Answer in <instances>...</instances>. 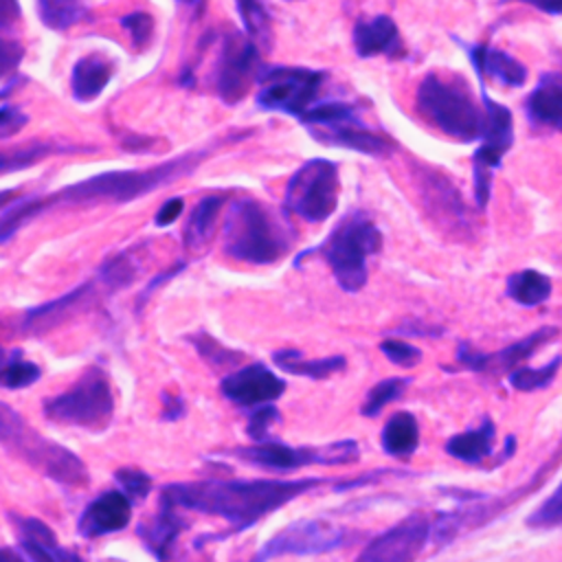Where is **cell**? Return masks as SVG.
Here are the masks:
<instances>
[{"label":"cell","mask_w":562,"mask_h":562,"mask_svg":"<svg viewBox=\"0 0 562 562\" xmlns=\"http://www.w3.org/2000/svg\"><path fill=\"white\" fill-rule=\"evenodd\" d=\"M2 441L7 448L15 450L22 459L31 461L46 476L66 483V485H86L88 472L86 465L66 448L48 441L46 437L33 432L26 422L2 404Z\"/></svg>","instance_id":"6"},{"label":"cell","mask_w":562,"mask_h":562,"mask_svg":"<svg viewBox=\"0 0 562 562\" xmlns=\"http://www.w3.org/2000/svg\"><path fill=\"white\" fill-rule=\"evenodd\" d=\"M301 123L314 138L327 145H340L371 156H384L393 149V140L364 127L358 110L349 103H316L301 116Z\"/></svg>","instance_id":"8"},{"label":"cell","mask_w":562,"mask_h":562,"mask_svg":"<svg viewBox=\"0 0 562 562\" xmlns=\"http://www.w3.org/2000/svg\"><path fill=\"white\" fill-rule=\"evenodd\" d=\"M191 342L195 345V349L200 351V356H202L211 367H217V369H220V367H233V364H237L239 358H241L239 353H235V351L222 347L217 340H213V338L206 336V334L193 336Z\"/></svg>","instance_id":"38"},{"label":"cell","mask_w":562,"mask_h":562,"mask_svg":"<svg viewBox=\"0 0 562 562\" xmlns=\"http://www.w3.org/2000/svg\"><path fill=\"white\" fill-rule=\"evenodd\" d=\"M417 441H419L417 419L406 411L395 413L382 430V448L391 457H408L417 448Z\"/></svg>","instance_id":"27"},{"label":"cell","mask_w":562,"mask_h":562,"mask_svg":"<svg viewBox=\"0 0 562 562\" xmlns=\"http://www.w3.org/2000/svg\"><path fill=\"white\" fill-rule=\"evenodd\" d=\"M325 81L323 70L310 68H266L261 70V88L257 92V103L263 110H281L294 116H303L312 110L318 90Z\"/></svg>","instance_id":"10"},{"label":"cell","mask_w":562,"mask_h":562,"mask_svg":"<svg viewBox=\"0 0 562 562\" xmlns=\"http://www.w3.org/2000/svg\"><path fill=\"white\" fill-rule=\"evenodd\" d=\"M380 349L397 367H415L422 360V351L417 347L408 345L406 340H400V338L382 340Z\"/></svg>","instance_id":"41"},{"label":"cell","mask_w":562,"mask_h":562,"mask_svg":"<svg viewBox=\"0 0 562 562\" xmlns=\"http://www.w3.org/2000/svg\"><path fill=\"white\" fill-rule=\"evenodd\" d=\"M259 66V48L250 37H244L241 33L231 31L226 33L220 59L215 66V90L226 103H237Z\"/></svg>","instance_id":"13"},{"label":"cell","mask_w":562,"mask_h":562,"mask_svg":"<svg viewBox=\"0 0 562 562\" xmlns=\"http://www.w3.org/2000/svg\"><path fill=\"white\" fill-rule=\"evenodd\" d=\"M483 110H485V127L481 136V145L474 151V198L476 204L483 209L490 198L492 187V171L501 165V158L514 143V119L512 112L503 105L492 101L483 90Z\"/></svg>","instance_id":"11"},{"label":"cell","mask_w":562,"mask_h":562,"mask_svg":"<svg viewBox=\"0 0 562 562\" xmlns=\"http://www.w3.org/2000/svg\"><path fill=\"white\" fill-rule=\"evenodd\" d=\"M173 272H178V270H171V272H167V274H162V277H158V279H156V281H158V283H162V279H167V277H171V274H173ZM154 288H156V283H151V285H149V288H147V290H145V294H143V296H147V294H149V292H151V290H154Z\"/></svg>","instance_id":"50"},{"label":"cell","mask_w":562,"mask_h":562,"mask_svg":"<svg viewBox=\"0 0 562 562\" xmlns=\"http://www.w3.org/2000/svg\"><path fill=\"white\" fill-rule=\"evenodd\" d=\"M533 125L562 132V72H544L525 101Z\"/></svg>","instance_id":"19"},{"label":"cell","mask_w":562,"mask_h":562,"mask_svg":"<svg viewBox=\"0 0 562 562\" xmlns=\"http://www.w3.org/2000/svg\"><path fill=\"white\" fill-rule=\"evenodd\" d=\"M20 544L31 562H83L70 549H64L50 527L37 518L20 520Z\"/></svg>","instance_id":"22"},{"label":"cell","mask_w":562,"mask_h":562,"mask_svg":"<svg viewBox=\"0 0 562 562\" xmlns=\"http://www.w3.org/2000/svg\"><path fill=\"white\" fill-rule=\"evenodd\" d=\"M204 156V151H195L169 162H162L158 167L151 169H143V171H110V173H99L90 180H81L72 187H66L61 191H57L50 198L44 200H20L13 209H4L2 211V239L7 241L9 235L24 222L29 220L33 213L42 211L44 206L53 204V202H70V204H94V202H127L134 200L138 195H145L149 191H154L156 187L169 184L178 178H182L184 173H189L195 162H200Z\"/></svg>","instance_id":"2"},{"label":"cell","mask_w":562,"mask_h":562,"mask_svg":"<svg viewBox=\"0 0 562 562\" xmlns=\"http://www.w3.org/2000/svg\"><path fill=\"white\" fill-rule=\"evenodd\" d=\"M180 516H178V507L160 494V509H158V516L154 520L151 527H140L138 529V536L145 538V542L156 551V555H160L162 560L167 558V547L169 542L178 536L180 531Z\"/></svg>","instance_id":"26"},{"label":"cell","mask_w":562,"mask_h":562,"mask_svg":"<svg viewBox=\"0 0 562 562\" xmlns=\"http://www.w3.org/2000/svg\"><path fill=\"white\" fill-rule=\"evenodd\" d=\"M422 176H424V195L432 200L428 202L430 211H443L454 220L465 215L459 191L452 189V184L441 173H422Z\"/></svg>","instance_id":"31"},{"label":"cell","mask_w":562,"mask_h":562,"mask_svg":"<svg viewBox=\"0 0 562 562\" xmlns=\"http://www.w3.org/2000/svg\"><path fill=\"white\" fill-rule=\"evenodd\" d=\"M116 481L121 483L127 498H145L151 490V479L140 470H119Z\"/></svg>","instance_id":"43"},{"label":"cell","mask_w":562,"mask_h":562,"mask_svg":"<svg viewBox=\"0 0 562 562\" xmlns=\"http://www.w3.org/2000/svg\"><path fill=\"white\" fill-rule=\"evenodd\" d=\"M558 329L555 327H540L536 331H531L529 336L516 340L514 345L496 351V353H481V351H474L470 349L465 342L459 347V360L472 369V371H487V369H512L516 371L518 364L522 360H527L540 345H544L547 340L555 338Z\"/></svg>","instance_id":"17"},{"label":"cell","mask_w":562,"mask_h":562,"mask_svg":"<svg viewBox=\"0 0 562 562\" xmlns=\"http://www.w3.org/2000/svg\"><path fill=\"white\" fill-rule=\"evenodd\" d=\"M279 419V411L268 404V406H261L252 417H250V424H248V435L257 441V443H263L268 441V428L272 422Z\"/></svg>","instance_id":"44"},{"label":"cell","mask_w":562,"mask_h":562,"mask_svg":"<svg viewBox=\"0 0 562 562\" xmlns=\"http://www.w3.org/2000/svg\"><path fill=\"white\" fill-rule=\"evenodd\" d=\"M132 518L130 498L123 492H103L79 518V531L88 538L123 529Z\"/></svg>","instance_id":"18"},{"label":"cell","mask_w":562,"mask_h":562,"mask_svg":"<svg viewBox=\"0 0 562 562\" xmlns=\"http://www.w3.org/2000/svg\"><path fill=\"white\" fill-rule=\"evenodd\" d=\"M415 105L430 125L454 140L472 143L483 136L485 110L476 105L461 79L428 72L417 88Z\"/></svg>","instance_id":"3"},{"label":"cell","mask_w":562,"mask_h":562,"mask_svg":"<svg viewBox=\"0 0 562 562\" xmlns=\"http://www.w3.org/2000/svg\"><path fill=\"white\" fill-rule=\"evenodd\" d=\"M37 11H40V18L46 26L50 29H68L81 20L88 18L90 9L81 2H57V0H42L37 2Z\"/></svg>","instance_id":"32"},{"label":"cell","mask_w":562,"mask_h":562,"mask_svg":"<svg viewBox=\"0 0 562 562\" xmlns=\"http://www.w3.org/2000/svg\"><path fill=\"white\" fill-rule=\"evenodd\" d=\"M428 533L430 525L426 516L415 512L371 540L356 562H415Z\"/></svg>","instance_id":"15"},{"label":"cell","mask_w":562,"mask_h":562,"mask_svg":"<svg viewBox=\"0 0 562 562\" xmlns=\"http://www.w3.org/2000/svg\"><path fill=\"white\" fill-rule=\"evenodd\" d=\"M321 479H257V481H198L162 490L176 507L200 509L226 518L235 529L250 527L263 514L321 485Z\"/></svg>","instance_id":"1"},{"label":"cell","mask_w":562,"mask_h":562,"mask_svg":"<svg viewBox=\"0 0 562 562\" xmlns=\"http://www.w3.org/2000/svg\"><path fill=\"white\" fill-rule=\"evenodd\" d=\"M24 121H26V116L18 108L2 105V112H0V136L2 138L11 136L13 132H18L24 125Z\"/></svg>","instance_id":"45"},{"label":"cell","mask_w":562,"mask_h":562,"mask_svg":"<svg viewBox=\"0 0 562 562\" xmlns=\"http://www.w3.org/2000/svg\"><path fill=\"white\" fill-rule=\"evenodd\" d=\"M492 446H494V424L485 419L479 428L450 437L446 443V452L459 461L479 463L492 452Z\"/></svg>","instance_id":"25"},{"label":"cell","mask_w":562,"mask_h":562,"mask_svg":"<svg viewBox=\"0 0 562 562\" xmlns=\"http://www.w3.org/2000/svg\"><path fill=\"white\" fill-rule=\"evenodd\" d=\"M272 358L283 371L296 373V375H307V378H327L336 371H342L345 364H347L342 356L305 360L301 356V351H296V349H279V351H274Z\"/></svg>","instance_id":"28"},{"label":"cell","mask_w":562,"mask_h":562,"mask_svg":"<svg viewBox=\"0 0 562 562\" xmlns=\"http://www.w3.org/2000/svg\"><path fill=\"white\" fill-rule=\"evenodd\" d=\"M338 204V165L325 158L307 160L285 187V211L305 222L327 220Z\"/></svg>","instance_id":"9"},{"label":"cell","mask_w":562,"mask_h":562,"mask_svg":"<svg viewBox=\"0 0 562 562\" xmlns=\"http://www.w3.org/2000/svg\"><path fill=\"white\" fill-rule=\"evenodd\" d=\"M408 382H411L408 378H389V380L378 382V384L369 391V395H367V400H364V404H362V415L375 417L389 402L397 400V397L404 393V389H406Z\"/></svg>","instance_id":"35"},{"label":"cell","mask_w":562,"mask_h":562,"mask_svg":"<svg viewBox=\"0 0 562 562\" xmlns=\"http://www.w3.org/2000/svg\"><path fill=\"white\" fill-rule=\"evenodd\" d=\"M507 294L518 305L533 307L551 296V279L538 270H520L507 279Z\"/></svg>","instance_id":"29"},{"label":"cell","mask_w":562,"mask_h":562,"mask_svg":"<svg viewBox=\"0 0 562 562\" xmlns=\"http://www.w3.org/2000/svg\"><path fill=\"white\" fill-rule=\"evenodd\" d=\"M121 24L127 29L130 37H132V44L136 50H143L149 40H151V31H154V20L149 13L145 11H134L125 18H121Z\"/></svg>","instance_id":"40"},{"label":"cell","mask_w":562,"mask_h":562,"mask_svg":"<svg viewBox=\"0 0 562 562\" xmlns=\"http://www.w3.org/2000/svg\"><path fill=\"white\" fill-rule=\"evenodd\" d=\"M345 540V529L323 520H299L279 531L272 540L263 544V549L255 555L252 562H268L277 555H310L325 553L340 547Z\"/></svg>","instance_id":"14"},{"label":"cell","mask_w":562,"mask_h":562,"mask_svg":"<svg viewBox=\"0 0 562 562\" xmlns=\"http://www.w3.org/2000/svg\"><path fill=\"white\" fill-rule=\"evenodd\" d=\"M222 204H224L222 195H206L198 202L184 228V244L189 248H200L202 244H206L217 222V215L222 211Z\"/></svg>","instance_id":"30"},{"label":"cell","mask_w":562,"mask_h":562,"mask_svg":"<svg viewBox=\"0 0 562 562\" xmlns=\"http://www.w3.org/2000/svg\"><path fill=\"white\" fill-rule=\"evenodd\" d=\"M237 454L241 459L252 461L257 465L274 468V470H294L307 463H325L340 465L358 459V443L353 439H342L323 448H290L279 441H263L250 448H239Z\"/></svg>","instance_id":"12"},{"label":"cell","mask_w":562,"mask_h":562,"mask_svg":"<svg viewBox=\"0 0 562 562\" xmlns=\"http://www.w3.org/2000/svg\"><path fill=\"white\" fill-rule=\"evenodd\" d=\"M90 296H92V283H81L75 290H70L68 294L26 312L20 323V329L24 334L48 331L50 327L66 321L72 312H77L81 307V303H86Z\"/></svg>","instance_id":"21"},{"label":"cell","mask_w":562,"mask_h":562,"mask_svg":"<svg viewBox=\"0 0 562 562\" xmlns=\"http://www.w3.org/2000/svg\"><path fill=\"white\" fill-rule=\"evenodd\" d=\"M527 525L538 527V529H558V527H562V481L553 490V494H549L538 505V509L527 516Z\"/></svg>","instance_id":"36"},{"label":"cell","mask_w":562,"mask_h":562,"mask_svg":"<svg viewBox=\"0 0 562 562\" xmlns=\"http://www.w3.org/2000/svg\"><path fill=\"white\" fill-rule=\"evenodd\" d=\"M20 57H22V46H18V42L4 40L2 42V72L9 75L18 66Z\"/></svg>","instance_id":"47"},{"label":"cell","mask_w":562,"mask_h":562,"mask_svg":"<svg viewBox=\"0 0 562 562\" xmlns=\"http://www.w3.org/2000/svg\"><path fill=\"white\" fill-rule=\"evenodd\" d=\"M290 248L288 228L257 200L239 198L231 204L224 250L246 263H272Z\"/></svg>","instance_id":"4"},{"label":"cell","mask_w":562,"mask_h":562,"mask_svg":"<svg viewBox=\"0 0 562 562\" xmlns=\"http://www.w3.org/2000/svg\"><path fill=\"white\" fill-rule=\"evenodd\" d=\"M562 364V356H555L553 360H549L544 367L540 369H531V367H518L516 371L509 373V384L516 391H536V389H544L551 384V380L555 378L558 369Z\"/></svg>","instance_id":"34"},{"label":"cell","mask_w":562,"mask_h":562,"mask_svg":"<svg viewBox=\"0 0 562 562\" xmlns=\"http://www.w3.org/2000/svg\"><path fill=\"white\" fill-rule=\"evenodd\" d=\"M114 66L101 53H90L81 57L72 68V94L79 101H92L108 86Z\"/></svg>","instance_id":"24"},{"label":"cell","mask_w":562,"mask_h":562,"mask_svg":"<svg viewBox=\"0 0 562 562\" xmlns=\"http://www.w3.org/2000/svg\"><path fill=\"white\" fill-rule=\"evenodd\" d=\"M162 397L167 400L165 411H167V408H171L165 417H167V419H176V417H180V415H182V400H180V397H176V395H173V397H169V393H165Z\"/></svg>","instance_id":"48"},{"label":"cell","mask_w":562,"mask_h":562,"mask_svg":"<svg viewBox=\"0 0 562 562\" xmlns=\"http://www.w3.org/2000/svg\"><path fill=\"white\" fill-rule=\"evenodd\" d=\"M114 411V397L108 375L90 367L68 391L44 402V415L57 424L101 430Z\"/></svg>","instance_id":"7"},{"label":"cell","mask_w":562,"mask_h":562,"mask_svg":"<svg viewBox=\"0 0 562 562\" xmlns=\"http://www.w3.org/2000/svg\"><path fill=\"white\" fill-rule=\"evenodd\" d=\"M353 46L360 57L402 55V50H404L400 31L389 15L358 20L353 26Z\"/></svg>","instance_id":"20"},{"label":"cell","mask_w":562,"mask_h":562,"mask_svg":"<svg viewBox=\"0 0 562 562\" xmlns=\"http://www.w3.org/2000/svg\"><path fill=\"white\" fill-rule=\"evenodd\" d=\"M465 48H468V55L481 77L487 75L509 88H518L527 81V68L509 53L492 48L487 44H476V46H465Z\"/></svg>","instance_id":"23"},{"label":"cell","mask_w":562,"mask_h":562,"mask_svg":"<svg viewBox=\"0 0 562 562\" xmlns=\"http://www.w3.org/2000/svg\"><path fill=\"white\" fill-rule=\"evenodd\" d=\"M40 378V367L33 362L22 360L20 356L9 360L2 369V384L7 389H22L29 386L31 382H35Z\"/></svg>","instance_id":"39"},{"label":"cell","mask_w":562,"mask_h":562,"mask_svg":"<svg viewBox=\"0 0 562 562\" xmlns=\"http://www.w3.org/2000/svg\"><path fill=\"white\" fill-rule=\"evenodd\" d=\"M2 562H22V560L18 558V553H13L9 547H4L2 549Z\"/></svg>","instance_id":"49"},{"label":"cell","mask_w":562,"mask_h":562,"mask_svg":"<svg viewBox=\"0 0 562 562\" xmlns=\"http://www.w3.org/2000/svg\"><path fill=\"white\" fill-rule=\"evenodd\" d=\"M382 246L380 228L360 211L340 220L331 235L321 244L318 252L331 268L338 285L358 292L369 277L367 259Z\"/></svg>","instance_id":"5"},{"label":"cell","mask_w":562,"mask_h":562,"mask_svg":"<svg viewBox=\"0 0 562 562\" xmlns=\"http://www.w3.org/2000/svg\"><path fill=\"white\" fill-rule=\"evenodd\" d=\"M237 11L244 20L246 33L250 35L252 42L263 44V48H270L272 42V26H270V15L263 4L257 2H237Z\"/></svg>","instance_id":"33"},{"label":"cell","mask_w":562,"mask_h":562,"mask_svg":"<svg viewBox=\"0 0 562 562\" xmlns=\"http://www.w3.org/2000/svg\"><path fill=\"white\" fill-rule=\"evenodd\" d=\"M101 274H103V279H105V285H108L110 290H116V288L130 285L132 279H134V274H136V270H134L132 261L127 259V255H119V257L110 259V261L103 266Z\"/></svg>","instance_id":"42"},{"label":"cell","mask_w":562,"mask_h":562,"mask_svg":"<svg viewBox=\"0 0 562 562\" xmlns=\"http://www.w3.org/2000/svg\"><path fill=\"white\" fill-rule=\"evenodd\" d=\"M182 206H184L182 198H171V200H167V202L160 206V211L156 213V224H158V226L171 224V222L182 213Z\"/></svg>","instance_id":"46"},{"label":"cell","mask_w":562,"mask_h":562,"mask_svg":"<svg viewBox=\"0 0 562 562\" xmlns=\"http://www.w3.org/2000/svg\"><path fill=\"white\" fill-rule=\"evenodd\" d=\"M220 389L226 400L239 406H268L283 393L285 384L266 364L252 362L228 373Z\"/></svg>","instance_id":"16"},{"label":"cell","mask_w":562,"mask_h":562,"mask_svg":"<svg viewBox=\"0 0 562 562\" xmlns=\"http://www.w3.org/2000/svg\"><path fill=\"white\" fill-rule=\"evenodd\" d=\"M55 151V145L53 143H42V140H31L29 145L15 149L13 154H4L2 156V171H11V169H20V167H26L31 162H37L42 158H46L48 154Z\"/></svg>","instance_id":"37"}]
</instances>
